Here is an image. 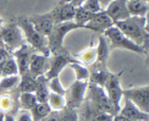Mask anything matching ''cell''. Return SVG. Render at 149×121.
<instances>
[{
    "label": "cell",
    "instance_id": "33",
    "mask_svg": "<svg viewBox=\"0 0 149 121\" xmlns=\"http://www.w3.org/2000/svg\"><path fill=\"white\" fill-rule=\"evenodd\" d=\"M82 8L87 11L92 12V14H97V12L103 11L99 0H86V1L83 3V5H82Z\"/></svg>",
    "mask_w": 149,
    "mask_h": 121
},
{
    "label": "cell",
    "instance_id": "38",
    "mask_svg": "<svg viewBox=\"0 0 149 121\" xmlns=\"http://www.w3.org/2000/svg\"><path fill=\"white\" fill-rule=\"evenodd\" d=\"M84 1L86 0H70V4L74 8H78V6H82Z\"/></svg>",
    "mask_w": 149,
    "mask_h": 121
},
{
    "label": "cell",
    "instance_id": "15",
    "mask_svg": "<svg viewBox=\"0 0 149 121\" xmlns=\"http://www.w3.org/2000/svg\"><path fill=\"white\" fill-rule=\"evenodd\" d=\"M123 100H125V103H123L122 108H120L119 115L123 116L128 121H148L149 115L147 113H143L142 110H139L138 108L127 98H123Z\"/></svg>",
    "mask_w": 149,
    "mask_h": 121
},
{
    "label": "cell",
    "instance_id": "44",
    "mask_svg": "<svg viewBox=\"0 0 149 121\" xmlns=\"http://www.w3.org/2000/svg\"><path fill=\"white\" fill-rule=\"evenodd\" d=\"M142 1H146V3H148V0H142Z\"/></svg>",
    "mask_w": 149,
    "mask_h": 121
},
{
    "label": "cell",
    "instance_id": "21",
    "mask_svg": "<svg viewBox=\"0 0 149 121\" xmlns=\"http://www.w3.org/2000/svg\"><path fill=\"white\" fill-rule=\"evenodd\" d=\"M50 113H52V109L48 103H37L32 109L29 110L31 118H32L33 121H42Z\"/></svg>",
    "mask_w": 149,
    "mask_h": 121
},
{
    "label": "cell",
    "instance_id": "22",
    "mask_svg": "<svg viewBox=\"0 0 149 121\" xmlns=\"http://www.w3.org/2000/svg\"><path fill=\"white\" fill-rule=\"evenodd\" d=\"M20 83H18V91L20 93L23 92H32L34 93L36 87H37V80L33 77L32 75H29L28 72L20 76Z\"/></svg>",
    "mask_w": 149,
    "mask_h": 121
},
{
    "label": "cell",
    "instance_id": "30",
    "mask_svg": "<svg viewBox=\"0 0 149 121\" xmlns=\"http://www.w3.org/2000/svg\"><path fill=\"white\" fill-rule=\"evenodd\" d=\"M17 104L15 103L12 98L8 94L0 95V113L1 114H10L12 109H15Z\"/></svg>",
    "mask_w": 149,
    "mask_h": 121
},
{
    "label": "cell",
    "instance_id": "14",
    "mask_svg": "<svg viewBox=\"0 0 149 121\" xmlns=\"http://www.w3.org/2000/svg\"><path fill=\"white\" fill-rule=\"evenodd\" d=\"M49 69V56H45L43 54H32L29 59L28 65V73L32 75L33 77L45 75V72Z\"/></svg>",
    "mask_w": 149,
    "mask_h": 121
},
{
    "label": "cell",
    "instance_id": "6",
    "mask_svg": "<svg viewBox=\"0 0 149 121\" xmlns=\"http://www.w3.org/2000/svg\"><path fill=\"white\" fill-rule=\"evenodd\" d=\"M122 72L119 73H109L108 78L105 81L104 88L107 91V95L110 99L111 104L114 106V110L116 114H119L122 101V88L120 85V77Z\"/></svg>",
    "mask_w": 149,
    "mask_h": 121
},
{
    "label": "cell",
    "instance_id": "39",
    "mask_svg": "<svg viewBox=\"0 0 149 121\" xmlns=\"http://www.w3.org/2000/svg\"><path fill=\"white\" fill-rule=\"evenodd\" d=\"M4 121H16L14 114H4Z\"/></svg>",
    "mask_w": 149,
    "mask_h": 121
},
{
    "label": "cell",
    "instance_id": "19",
    "mask_svg": "<svg viewBox=\"0 0 149 121\" xmlns=\"http://www.w3.org/2000/svg\"><path fill=\"white\" fill-rule=\"evenodd\" d=\"M127 11L130 16H137V17H147L148 14V3L142 1V0H127L126 1Z\"/></svg>",
    "mask_w": 149,
    "mask_h": 121
},
{
    "label": "cell",
    "instance_id": "3",
    "mask_svg": "<svg viewBox=\"0 0 149 121\" xmlns=\"http://www.w3.org/2000/svg\"><path fill=\"white\" fill-rule=\"evenodd\" d=\"M104 36L109 42V48L110 49H125L128 52H133L136 54L139 55H147V49L143 47L137 45L136 43H133L131 39H128L126 36H123L119 28H116L115 26H111L108 29L104 31Z\"/></svg>",
    "mask_w": 149,
    "mask_h": 121
},
{
    "label": "cell",
    "instance_id": "23",
    "mask_svg": "<svg viewBox=\"0 0 149 121\" xmlns=\"http://www.w3.org/2000/svg\"><path fill=\"white\" fill-rule=\"evenodd\" d=\"M48 104L50 106V109L54 111H60L63 110L66 106V101L64 95H60L56 93L49 92V97H48Z\"/></svg>",
    "mask_w": 149,
    "mask_h": 121
},
{
    "label": "cell",
    "instance_id": "29",
    "mask_svg": "<svg viewBox=\"0 0 149 121\" xmlns=\"http://www.w3.org/2000/svg\"><path fill=\"white\" fill-rule=\"evenodd\" d=\"M69 66L73 70L74 75H76V81H87L89 78L91 71L87 67H84V65H82V64L71 62V64H69Z\"/></svg>",
    "mask_w": 149,
    "mask_h": 121
},
{
    "label": "cell",
    "instance_id": "17",
    "mask_svg": "<svg viewBox=\"0 0 149 121\" xmlns=\"http://www.w3.org/2000/svg\"><path fill=\"white\" fill-rule=\"evenodd\" d=\"M50 12L53 15L55 23L65 22V21H73L76 8L72 6L70 3H65V4H59L56 8Z\"/></svg>",
    "mask_w": 149,
    "mask_h": 121
},
{
    "label": "cell",
    "instance_id": "16",
    "mask_svg": "<svg viewBox=\"0 0 149 121\" xmlns=\"http://www.w3.org/2000/svg\"><path fill=\"white\" fill-rule=\"evenodd\" d=\"M33 53L31 52V48L26 44H22L20 48H17L14 52V56H15V61L18 69V75L22 76L24 73L28 72V65H29V59L31 55Z\"/></svg>",
    "mask_w": 149,
    "mask_h": 121
},
{
    "label": "cell",
    "instance_id": "36",
    "mask_svg": "<svg viewBox=\"0 0 149 121\" xmlns=\"http://www.w3.org/2000/svg\"><path fill=\"white\" fill-rule=\"evenodd\" d=\"M42 121H59V119H58V111H53L52 110V113L49 114L48 116H45Z\"/></svg>",
    "mask_w": 149,
    "mask_h": 121
},
{
    "label": "cell",
    "instance_id": "8",
    "mask_svg": "<svg viewBox=\"0 0 149 121\" xmlns=\"http://www.w3.org/2000/svg\"><path fill=\"white\" fill-rule=\"evenodd\" d=\"M87 88H88V82L87 81H74L69 90H66L64 95L66 106L73 108V109L78 108L84 100Z\"/></svg>",
    "mask_w": 149,
    "mask_h": 121
},
{
    "label": "cell",
    "instance_id": "5",
    "mask_svg": "<svg viewBox=\"0 0 149 121\" xmlns=\"http://www.w3.org/2000/svg\"><path fill=\"white\" fill-rule=\"evenodd\" d=\"M87 92L89 93V98L93 103L92 109L95 110V113H109L111 115H116V113L114 110V106L111 104L110 99L108 98L107 93L104 92L103 87H99L97 85L93 83H88V88H87Z\"/></svg>",
    "mask_w": 149,
    "mask_h": 121
},
{
    "label": "cell",
    "instance_id": "13",
    "mask_svg": "<svg viewBox=\"0 0 149 121\" xmlns=\"http://www.w3.org/2000/svg\"><path fill=\"white\" fill-rule=\"evenodd\" d=\"M1 39L10 49H17L23 44L24 38L17 24H14V26H9L3 31Z\"/></svg>",
    "mask_w": 149,
    "mask_h": 121
},
{
    "label": "cell",
    "instance_id": "43",
    "mask_svg": "<svg viewBox=\"0 0 149 121\" xmlns=\"http://www.w3.org/2000/svg\"><path fill=\"white\" fill-rule=\"evenodd\" d=\"M3 22H4V20H3L1 17H0V26H1V24H3Z\"/></svg>",
    "mask_w": 149,
    "mask_h": 121
},
{
    "label": "cell",
    "instance_id": "37",
    "mask_svg": "<svg viewBox=\"0 0 149 121\" xmlns=\"http://www.w3.org/2000/svg\"><path fill=\"white\" fill-rule=\"evenodd\" d=\"M9 58H10V56H9V54L6 53L4 49H0V65H1L3 62H5L6 60L9 59Z\"/></svg>",
    "mask_w": 149,
    "mask_h": 121
},
{
    "label": "cell",
    "instance_id": "34",
    "mask_svg": "<svg viewBox=\"0 0 149 121\" xmlns=\"http://www.w3.org/2000/svg\"><path fill=\"white\" fill-rule=\"evenodd\" d=\"M114 120V115H111L109 113H95L94 116L92 118V121H113Z\"/></svg>",
    "mask_w": 149,
    "mask_h": 121
},
{
    "label": "cell",
    "instance_id": "27",
    "mask_svg": "<svg viewBox=\"0 0 149 121\" xmlns=\"http://www.w3.org/2000/svg\"><path fill=\"white\" fill-rule=\"evenodd\" d=\"M93 15H94V14H92V12L84 10L82 6H78V8H76V12H74L73 22H76L82 28L86 29V23L93 17Z\"/></svg>",
    "mask_w": 149,
    "mask_h": 121
},
{
    "label": "cell",
    "instance_id": "1",
    "mask_svg": "<svg viewBox=\"0 0 149 121\" xmlns=\"http://www.w3.org/2000/svg\"><path fill=\"white\" fill-rule=\"evenodd\" d=\"M114 26L119 28L120 32L131 39L137 45L147 49L148 47V24L147 17H137L131 16L127 20L115 22ZM148 50V49H147Z\"/></svg>",
    "mask_w": 149,
    "mask_h": 121
},
{
    "label": "cell",
    "instance_id": "24",
    "mask_svg": "<svg viewBox=\"0 0 149 121\" xmlns=\"http://www.w3.org/2000/svg\"><path fill=\"white\" fill-rule=\"evenodd\" d=\"M20 75H14V76H5V77L0 78V93H4L6 91L14 90L16 86L20 83Z\"/></svg>",
    "mask_w": 149,
    "mask_h": 121
},
{
    "label": "cell",
    "instance_id": "35",
    "mask_svg": "<svg viewBox=\"0 0 149 121\" xmlns=\"http://www.w3.org/2000/svg\"><path fill=\"white\" fill-rule=\"evenodd\" d=\"M17 121H33L32 118H31L29 110H21L20 113H18Z\"/></svg>",
    "mask_w": 149,
    "mask_h": 121
},
{
    "label": "cell",
    "instance_id": "40",
    "mask_svg": "<svg viewBox=\"0 0 149 121\" xmlns=\"http://www.w3.org/2000/svg\"><path fill=\"white\" fill-rule=\"evenodd\" d=\"M99 1H100V6H102V9L104 10V9L107 8V6H108L111 1H114V0H99Z\"/></svg>",
    "mask_w": 149,
    "mask_h": 121
},
{
    "label": "cell",
    "instance_id": "32",
    "mask_svg": "<svg viewBox=\"0 0 149 121\" xmlns=\"http://www.w3.org/2000/svg\"><path fill=\"white\" fill-rule=\"evenodd\" d=\"M48 88H49V91L50 92L60 94V95H65V92H66V90L64 88L63 83H61V81L59 78V76L58 77L48 80Z\"/></svg>",
    "mask_w": 149,
    "mask_h": 121
},
{
    "label": "cell",
    "instance_id": "7",
    "mask_svg": "<svg viewBox=\"0 0 149 121\" xmlns=\"http://www.w3.org/2000/svg\"><path fill=\"white\" fill-rule=\"evenodd\" d=\"M122 97L131 100L132 103L143 113L149 111V87L148 85L122 90Z\"/></svg>",
    "mask_w": 149,
    "mask_h": 121
},
{
    "label": "cell",
    "instance_id": "20",
    "mask_svg": "<svg viewBox=\"0 0 149 121\" xmlns=\"http://www.w3.org/2000/svg\"><path fill=\"white\" fill-rule=\"evenodd\" d=\"M37 80V87H36V98L38 103H48V97H49V88H48V80L45 78L44 75L38 76Z\"/></svg>",
    "mask_w": 149,
    "mask_h": 121
},
{
    "label": "cell",
    "instance_id": "31",
    "mask_svg": "<svg viewBox=\"0 0 149 121\" xmlns=\"http://www.w3.org/2000/svg\"><path fill=\"white\" fill-rule=\"evenodd\" d=\"M58 119L59 121H79L76 109L69 106H65L63 110L58 111Z\"/></svg>",
    "mask_w": 149,
    "mask_h": 121
},
{
    "label": "cell",
    "instance_id": "25",
    "mask_svg": "<svg viewBox=\"0 0 149 121\" xmlns=\"http://www.w3.org/2000/svg\"><path fill=\"white\" fill-rule=\"evenodd\" d=\"M76 58L79 59V64H86V65H91V64L95 62L97 58V49L94 47H89L88 49L82 50L81 53L76 54Z\"/></svg>",
    "mask_w": 149,
    "mask_h": 121
},
{
    "label": "cell",
    "instance_id": "10",
    "mask_svg": "<svg viewBox=\"0 0 149 121\" xmlns=\"http://www.w3.org/2000/svg\"><path fill=\"white\" fill-rule=\"evenodd\" d=\"M28 20L32 22L34 29L44 37H48L50 34V32L55 24L52 12L43 14V15H33V16L28 17Z\"/></svg>",
    "mask_w": 149,
    "mask_h": 121
},
{
    "label": "cell",
    "instance_id": "11",
    "mask_svg": "<svg viewBox=\"0 0 149 121\" xmlns=\"http://www.w3.org/2000/svg\"><path fill=\"white\" fill-rule=\"evenodd\" d=\"M126 1L127 0H114V1H111L107 8H105V10H104L105 14L111 18L113 23L127 20L128 17H131L127 11Z\"/></svg>",
    "mask_w": 149,
    "mask_h": 121
},
{
    "label": "cell",
    "instance_id": "4",
    "mask_svg": "<svg viewBox=\"0 0 149 121\" xmlns=\"http://www.w3.org/2000/svg\"><path fill=\"white\" fill-rule=\"evenodd\" d=\"M82 28L73 21H65V22H60V23H55L54 27L50 32V34L47 37V42H48V48L50 50V53L56 52V50L61 49L63 47V42L65 36L71 31L74 29H79Z\"/></svg>",
    "mask_w": 149,
    "mask_h": 121
},
{
    "label": "cell",
    "instance_id": "26",
    "mask_svg": "<svg viewBox=\"0 0 149 121\" xmlns=\"http://www.w3.org/2000/svg\"><path fill=\"white\" fill-rule=\"evenodd\" d=\"M38 103L36 98V94L32 92H23L20 93V108L22 110H31Z\"/></svg>",
    "mask_w": 149,
    "mask_h": 121
},
{
    "label": "cell",
    "instance_id": "2",
    "mask_svg": "<svg viewBox=\"0 0 149 121\" xmlns=\"http://www.w3.org/2000/svg\"><path fill=\"white\" fill-rule=\"evenodd\" d=\"M17 26L18 28L21 29L23 38L28 42V44L33 49H37L38 52H40V54L49 56L50 55V50L48 48V42H47V37L42 36L40 33H38L34 27L32 22L28 20V17H21L18 18L17 21Z\"/></svg>",
    "mask_w": 149,
    "mask_h": 121
},
{
    "label": "cell",
    "instance_id": "45",
    "mask_svg": "<svg viewBox=\"0 0 149 121\" xmlns=\"http://www.w3.org/2000/svg\"><path fill=\"white\" fill-rule=\"evenodd\" d=\"M0 78H1V71H0Z\"/></svg>",
    "mask_w": 149,
    "mask_h": 121
},
{
    "label": "cell",
    "instance_id": "41",
    "mask_svg": "<svg viewBox=\"0 0 149 121\" xmlns=\"http://www.w3.org/2000/svg\"><path fill=\"white\" fill-rule=\"evenodd\" d=\"M113 121H128V120L125 119L123 116H121V115H119V114H116V115L114 116V120Z\"/></svg>",
    "mask_w": 149,
    "mask_h": 121
},
{
    "label": "cell",
    "instance_id": "9",
    "mask_svg": "<svg viewBox=\"0 0 149 121\" xmlns=\"http://www.w3.org/2000/svg\"><path fill=\"white\" fill-rule=\"evenodd\" d=\"M60 50V49H59ZM54 52V58L52 61H49V69L48 71L45 72V78L47 80H50V78H54V77H58V76L61 73V71L69 65L71 62H78L76 61V59H73L70 56V54L64 50V52Z\"/></svg>",
    "mask_w": 149,
    "mask_h": 121
},
{
    "label": "cell",
    "instance_id": "12",
    "mask_svg": "<svg viewBox=\"0 0 149 121\" xmlns=\"http://www.w3.org/2000/svg\"><path fill=\"white\" fill-rule=\"evenodd\" d=\"M114 26L111 18L105 14V11H100V12H97V14L93 15V17L91 20L86 23V29H89L93 32H97V33L102 34L104 33L105 29H108L109 27Z\"/></svg>",
    "mask_w": 149,
    "mask_h": 121
},
{
    "label": "cell",
    "instance_id": "28",
    "mask_svg": "<svg viewBox=\"0 0 149 121\" xmlns=\"http://www.w3.org/2000/svg\"><path fill=\"white\" fill-rule=\"evenodd\" d=\"M0 71H1V77L18 75V69H17L15 59L9 58L5 62H3L1 65H0Z\"/></svg>",
    "mask_w": 149,
    "mask_h": 121
},
{
    "label": "cell",
    "instance_id": "42",
    "mask_svg": "<svg viewBox=\"0 0 149 121\" xmlns=\"http://www.w3.org/2000/svg\"><path fill=\"white\" fill-rule=\"evenodd\" d=\"M0 121H4V114L0 113Z\"/></svg>",
    "mask_w": 149,
    "mask_h": 121
},
{
    "label": "cell",
    "instance_id": "18",
    "mask_svg": "<svg viewBox=\"0 0 149 121\" xmlns=\"http://www.w3.org/2000/svg\"><path fill=\"white\" fill-rule=\"evenodd\" d=\"M98 47L97 49V58H95V69H107V61L109 58V42L104 34H100L98 38Z\"/></svg>",
    "mask_w": 149,
    "mask_h": 121
}]
</instances>
